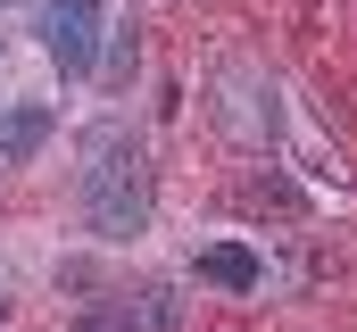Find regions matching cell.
<instances>
[{
	"mask_svg": "<svg viewBox=\"0 0 357 332\" xmlns=\"http://www.w3.org/2000/svg\"><path fill=\"white\" fill-rule=\"evenodd\" d=\"M33 33H42V50H50L67 75H84L91 50H100V0H50Z\"/></svg>",
	"mask_w": 357,
	"mask_h": 332,
	"instance_id": "7a4b0ae2",
	"label": "cell"
},
{
	"mask_svg": "<svg viewBox=\"0 0 357 332\" xmlns=\"http://www.w3.org/2000/svg\"><path fill=\"white\" fill-rule=\"evenodd\" d=\"M199 274H208V282H225V291H258V257H250L241 241L199 249Z\"/></svg>",
	"mask_w": 357,
	"mask_h": 332,
	"instance_id": "5b68a950",
	"label": "cell"
},
{
	"mask_svg": "<svg viewBox=\"0 0 357 332\" xmlns=\"http://www.w3.org/2000/svg\"><path fill=\"white\" fill-rule=\"evenodd\" d=\"M42 142H50V108H33V100H25V108H8V116H0V166H25Z\"/></svg>",
	"mask_w": 357,
	"mask_h": 332,
	"instance_id": "3957f363",
	"label": "cell"
},
{
	"mask_svg": "<svg viewBox=\"0 0 357 332\" xmlns=\"http://www.w3.org/2000/svg\"><path fill=\"white\" fill-rule=\"evenodd\" d=\"M84 208H91V225H100L108 241L142 233V216H150V158H142V150H125L116 133H108V142H91V166H84Z\"/></svg>",
	"mask_w": 357,
	"mask_h": 332,
	"instance_id": "6da1fadb",
	"label": "cell"
},
{
	"mask_svg": "<svg viewBox=\"0 0 357 332\" xmlns=\"http://www.w3.org/2000/svg\"><path fill=\"white\" fill-rule=\"evenodd\" d=\"M84 332H167V291H142L133 308H100L84 316Z\"/></svg>",
	"mask_w": 357,
	"mask_h": 332,
	"instance_id": "277c9868",
	"label": "cell"
}]
</instances>
